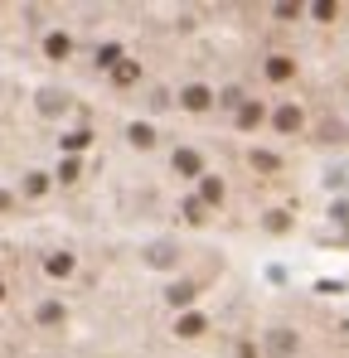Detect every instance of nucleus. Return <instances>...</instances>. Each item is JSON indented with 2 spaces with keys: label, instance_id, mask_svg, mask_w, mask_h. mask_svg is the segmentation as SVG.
Returning a JSON list of instances; mask_svg holds the SVG:
<instances>
[{
  "label": "nucleus",
  "instance_id": "nucleus-2",
  "mask_svg": "<svg viewBox=\"0 0 349 358\" xmlns=\"http://www.w3.org/2000/svg\"><path fill=\"white\" fill-rule=\"evenodd\" d=\"M44 54H49L54 63H63V59L73 54V39H68V34H49V39H44Z\"/></svg>",
  "mask_w": 349,
  "mask_h": 358
},
{
  "label": "nucleus",
  "instance_id": "nucleus-27",
  "mask_svg": "<svg viewBox=\"0 0 349 358\" xmlns=\"http://www.w3.org/2000/svg\"><path fill=\"white\" fill-rule=\"evenodd\" d=\"M0 295H5V286H0Z\"/></svg>",
  "mask_w": 349,
  "mask_h": 358
},
{
  "label": "nucleus",
  "instance_id": "nucleus-25",
  "mask_svg": "<svg viewBox=\"0 0 349 358\" xmlns=\"http://www.w3.org/2000/svg\"><path fill=\"white\" fill-rule=\"evenodd\" d=\"M59 179L68 184V179H78V160H63V170H59Z\"/></svg>",
  "mask_w": 349,
  "mask_h": 358
},
{
  "label": "nucleus",
  "instance_id": "nucleus-14",
  "mask_svg": "<svg viewBox=\"0 0 349 358\" xmlns=\"http://www.w3.org/2000/svg\"><path fill=\"white\" fill-rule=\"evenodd\" d=\"M257 121H262V107H257V102H247V107L238 111V126H242V131H252Z\"/></svg>",
  "mask_w": 349,
  "mask_h": 358
},
{
  "label": "nucleus",
  "instance_id": "nucleus-7",
  "mask_svg": "<svg viewBox=\"0 0 349 358\" xmlns=\"http://www.w3.org/2000/svg\"><path fill=\"white\" fill-rule=\"evenodd\" d=\"M146 262H150V267H175V247H170V242H155V247L146 252Z\"/></svg>",
  "mask_w": 349,
  "mask_h": 358
},
{
  "label": "nucleus",
  "instance_id": "nucleus-18",
  "mask_svg": "<svg viewBox=\"0 0 349 358\" xmlns=\"http://www.w3.org/2000/svg\"><path fill=\"white\" fill-rule=\"evenodd\" d=\"M59 320H63V305H54V300L39 305V325H59Z\"/></svg>",
  "mask_w": 349,
  "mask_h": 358
},
{
  "label": "nucleus",
  "instance_id": "nucleus-11",
  "mask_svg": "<svg viewBox=\"0 0 349 358\" xmlns=\"http://www.w3.org/2000/svg\"><path fill=\"white\" fill-rule=\"evenodd\" d=\"M126 136H131V146H141V150H150V146H155V131H150V126H141V121H136Z\"/></svg>",
  "mask_w": 349,
  "mask_h": 358
},
{
  "label": "nucleus",
  "instance_id": "nucleus-12",
  "mask_svg": "<svg viewBox=\"0 0 349 358\" xmlns=\"http://www.w3.org/2000/svg\"><path fill=\"white\" fill-rule=\"evenodd\" d=\"M204 334V315H185L180 320V339H199Z\"/></svg>",
  "mask_w": 349,
  "mask_h": 358
},
{
  "label": "nucleus",
  "instance_id": "nucleus-20",
  "mask_svg": "<svg viewBox=\"0 0 349 358\" xmlns=\"http://www.w3.org/2000/svg\"><path fill=\"white\" fill-rule=\"evenodd\" d=\"M320 141H345V126L340 121H320Z\"/></svg>",
  "mask_w": 349,
  "mask_h": 358
},
{
  "label": "nucleus",
  "instance_id": "nucleus-10",
  "mask_svg": "<svg viewBox=\"0 0 349 358\" xmlns=\"http://www.w3.org/2000/svg\"><path fill=\"white\" fill-rule=\"evenodd\" d=\"M98 68H121V49H116V44H102V49H98Z\"/></svg>",
  "mask_w": 349,
  "mask_h": 358
},
{
  "label": "nucleus",
  "instance_id": "nucleus-24",
  "mask_svg": "<svg viewBox=\"0 0 349 358\" xmlns=\"http://www.w3.org/2000/svg\"><path fill=\"white\" fill-rule=\"evenodd\" d=\"M311 15H316V20H335V5H330V0H316Z\"/></svg>",
  "mask_w": 349,
  "mask_h": 358
},
{
  "label": "nucleus",
  "instance_id": "nucleus-21",
  "mask_svg": "<svg viewBox=\"0 0 349 358\" xmlns=\"http://www.w3.org/2000/svg\"><path fill=\"white\" fill-rule=\"evenodd\" d=\"M281 160L277 155H267V150H252V170H277Z\"/></svg>",
  "mask_w": 349,
  "mask_h": 358
},
{
  "label": "nucleus",
  "instance_id": "nucleus-26",
  "mask_svg": "<svg viewBox=\"0 0 349 358\" xmlns=\"http://www.w3.org/2000/svg\"><path fill=\"white\" fill-rule=\"evenodd\" d=\"M5 203H10V199H5V194H0V208H5Z\"/></svg>",
  "mask_w": 349,
  "mask_h": 358
},
{
  "label": "nucleus",
  "instance_id": "nucleus-5",
  "mask_svg": "<svg viewBox=\"0 0 349 358\" xmlns=\"http://www.w3.org/2000/svg\"><path fill=\"white\" fill-rule=\"evenodd\" d=\"M291 73H296V63H291V59H281V54H277V59H267V78H272V83H286Z\"/></svg>",
  "mask_w": 349,
  "mask_h": 358
},
{
  "label": "nucleus",
  "instance_id": "nucleus-19",
  "mask_svg": "<svg viewBox=\"0 0 349 358\" xmlns=\"http://www.w3.org/2000/svg\"><path fill=\"white\" fill-rule=\"evenodd\" d=\"M112 78H116V83H121V88H131V83L141 78V68H136V63H121V68H116Z\"/></svg>",
  "mask_w": 349,
  "mask_h": 358
},
{
  "label": "nucleus",
  "instance_id": "nucleus-15",
  "mask_svg": "<svg viewBox=\"0 0 349 358\" xmlns=\"http://www.w3.org/2000/svg\"><path fill=\"white\" fill-rule=\"evenodd\" d=\"M219 107H228V111H242V107H247V97H242L238 88H224V92H219Z\"/></svg>",
  "mask_w": 349,
  "mask_h": 358
},
{
  "label": "nucleus",
  "instance_id": "nucleus-4",
  "mask_svg": "<svg viewBox=\"0 0 349 358\" xmlns=\"http://www.w3.org/2000/svg\"><path fill=\"white\" fill-rule=\"evenodd\" d=\"M272 121H277V131H301V121H306V116H301V107H277V116H272Z\"/></svg>",
  "mask_w": 349,
  "mask_h": 358
},
{
  "label": "nucleus",
  "instance_id": "nucleus-8",
  "mask_svg": "<svg viewBox=\"0 0 349 358\" xmlns=\"http://www.w3.org/2000/svg\"><path fill=\"white\" fill-rule=\"evenodd\" d=\"M165 295H170V305H189V300L199 295V286H189V281H175V286H170Z\"/></svg>",
  "mask_w": 349,
  "mask_h": 358
},
{
  "label": "nucleus",
  "instance_id": "nucleus-9",
  "mask_svg": "<svg viewBox=\"0 0 349 358\" xmlns=\"http://www.w3.org/2000/svg\"><path fill=\"white\" fill-rule=\"evenodd\" d=\"M59 107H68V97H63V92H39V111H44V116H54V111H59Z\"/></svg>",
  "mask_w": 349,
  "mask_h": 358
},
{
  "label": "nucleus",
  "instance_id": "nucleus-6",
  "mask_svg": "<svg viewBox=\"0 0 349 358\" xmlns=\"http://www.w3.org/2000/svg\"><path fill=\"white\" fill-rule=\"evenodd\" d=\"M175 170H180L185 179H194L204 165H199V155H194V150H175Z\"/></svg>",
  "mask_w": 349,
  "mask_h": 358
},
{
  "label": "nucleus",
  "instance_id": "nucleus-13",
  "mask_svg": "<svg viewBox=\"0 0 349 358\" xmlns=\"http://www.w3.org/2000/svg\"><path fill=\"white\" fill-rule=\"evenodd\" d=\"M44 267H49V276H68V271H73V257H68V252H54Z\"/></svg>",
  "mask_w": 349,
  "mask_h": 358
},
{
  "label": "nucleus",
  "instance_id": "nucleus-3",
  "mask_svg": "<svg viewBox=\"0 0 349 358\" xmlns=\"http://www.w3.org/2000/svg\"><path fill=\"white\" fill-rule=\"evenodd\" d=\"M180 102H185L189 111H204V107L214 102V92H209V88H199V83H194V88H185V92H180Z\"/></svg>",
  "mask_w": 349,
  "mask_h": 358
},
{
  "label": "nucleus",
  "instance_id": "nucleus-1",
  "mask_svg": "<svg viewBox=\"0 0 349 358\" xmlns=\"http://www.w3.org/2000/svg\"><path fill=\"white\" fill-rule=\"evenodd\" d=\"M262 349H267V358H291L296 349H301V339H296V329H286V325H272V329L262 334Z\"/></svg>",
  "mask_w": 349,
  "mask_h": 358
},
{
  "label": "nucleus",
  "instance_id": "nucleus-16",
  "mask_svg": "<svg viewBox=\"0 0 349 358\" xmlns=\"http://www.w3.org/2000/svg\"><path fill=\"white\" fill-rule=\"evenodd\" d=\"M204 203H224V179L204 175Z\"/></svg>",
  "mask_w": 349,
  "mask_h": 358
},
{
  "label": "nucleus",
  "instance_id": "nucleus-17",
  "mask_svg": "<svg viewBox=\"0 0 349 358\" xmlns=\"http://www.w3.org/2000/svg\"><path fill=\"white\" fill-rule=\"evenodd\" d=\"M88 141H93V131H68V136H63V150H83Z\"/></svg>",
  "mask_w": 349,
  "mask_h": 358
},
{
  "label": "nucleus",
  "instance_id": "nucleus-22",
  "mask_svg": "<svg viewBox=\"0 0 349 358\" xmlns=\"http://www.w3.org/2000/svg\"><path fill=\"white\" fill-rule=\"evenodd\" d=\"M44 189H49V179H44V175H29V179H24V194H29V199H39Z\"/></svg>",
  "mask_w": 349,
  "mask_h": 358
},
{
  "label": "nucleus",
  "instance_id": "nucleus-23",
  "mask_svg": "<svg viewBox=\"0 0 349 358\" xmlns=\"http://www.w3.org/2000/svg\"><path fill=\"white\" fill-rule=\"evenodd\" d=\"M185 218H189V223H204V199H189V203H185Z\"/></svg>",
  "mask_w": 349,
  "mask_h": 358
}]
</instances>
